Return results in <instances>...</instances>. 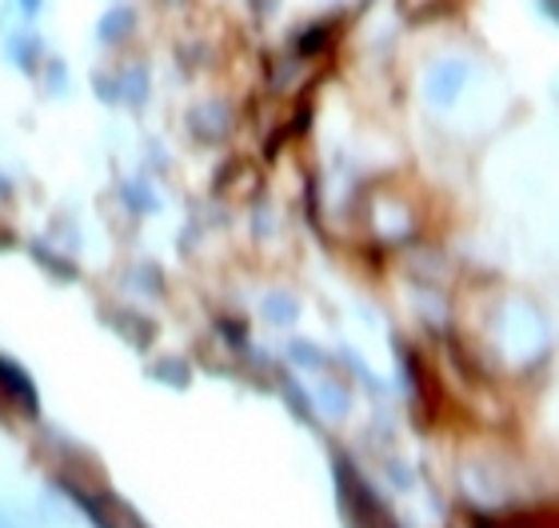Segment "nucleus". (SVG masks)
Returning a JSON list of instances; mask_svg holds the SVG:
<instances>
[{"label":"nucleus","instance_id":"1","mask_svg":"<svg viewBox=\"0 0 559 528\" xmlns=\"http://www.w3.org/2000/svg\"><path fill=\"white\" fill-rule=\"evenodd\" d=\"M472 81V64L460 57H443L424 72V101L431 108H452Z\"/></svg>","mask_w":559,"mask_h":528},{"label":"nucleus","instance_id":"2","mask_svg":"<svg viewBox=\"0 0 559 528\" xmlns=\"http://www.w3.org/2000/svg\"><path fill=\"white\" fill-rule=\"evenodd\" d=\"M0 33H4V57L12 60V69L33 77V72L40 69V60H45V40H40V33L28 28L24 21L9 24V28H0Z\"/></svg>","mask_w":559,"mask_h":528},{"label":"nucleus","instance_id":"3","mask_svg":"<svg viewBox=\"0 0 559 528\" xmlns=\"http://www.w3.org/2000/svg\"><path fill=\"white\" fill-rule=\"evenodd\" d=\"M188 125L197 132L200 141H221L233 132V108L224 105V101H200L192 113H188Z\"/></svg>","mask_w":559,"mask_h":528},{"label":"nucleus","instance_id":"4","mask_svg":"<svg viewBox=\"0 0 559 528\" xmlns=\"http://www.w3.org/2000/svg\"><path fill=\"white\" fill-rule=\"evenodd\" d=\"M132 33H136V9H132V4H112V9L96 21V40L105 48L129 40Z\"/></svg>","mask_w":559,"mask_h":528},{"label":"nucleus","instance_id":"5","mask_svg":"<svg viewBox=\"0 0 559 528\" xmlns=\"http://www.w3.org/2000/svg\"><path fill=\"white\" fill-rule=\"evenodd\" d=\"M117 96L120 101H129L132 108H140L148 101V72L132 64V69H120L117 72Z\"/></svg>","mask_w":559,"mask_h":528},{"label":"nucleus","instance_id":"6","mask_svg":"<svg viewBox=\"0 0 559 528\" xmlns=\"http://www.w3.org/2000/svg\"><path fill=\"white\" fill-rule=\"evenodd\" d=\"M45 89L52 96H69V89H72V81H69V64L60 57H48L45 60Z\"/></svg>","mask_w":559,"mask_h":528},{"label":"nucleus","instance_id":"7","mask_svg":"<svg viewBox=\"0 0 559 528\" xmlns=\"http://www.w3.org/2000/svg\"><path fill=\"white\" fill-rule=\"evenodd\" d=\"M264 313H269L272 325H292L296 313H300V305H296L288 293H272L269 301H264Z\"/></svg>","mask_w":559,"mask_h":528},{"label":"nucleus","instance_id":"8","mask_svg":"<svg viewBox=\"0 0 559 528\" xmlns=\"http://www.w3.org/2000/svg\"><path fill=\"white\" fill-rule=\"evenodd\" d=\"M324 36H328L324 24H312V28H304V33H300V40H296V48H300L304 57H308V52H320V48H324Z\"/></svg>","mask_w":559,"mask_h":528},{"label":"nucleus","instance_id":"9","mask_svg":"<svg viewBox=\"0 0 559 528\" xmlns=\"http://www.w3.org/2000/svg\"><path fill=\"white\" fill-rule=\"evenodd\" d=\"M12 9L21 12V21L24 24H33L36 16H40V9H45V0H9Z\"/></svg>","mask_w":559,"mask_h":528},{"label":"nucleus","instance_id":"10","mask_svg":"<svg viewBox=\"0 0 559 528\" xmlns=\"http://www.w3.org/2000/svg\"><path fill=\"white\" fill-rule=\"evenodd\" d=\"M539 9H544V16H548V21H556V16H559L556 0H539Z\"/></svg>","mask_w":559,"mask_h":528},{"label":"nucleus","instance_id":"11","mask_svg":"<svg viewBox=\"0 0 559 528\" xmlns=\"http://www.w3.org/2000/svg\"><path fill=\"white\" fill-rule=\"evenodd\" d=\"M0 188H4V180H0Z\"/></svg>","mask_w":559,"mask_h":528}]
</instances>
